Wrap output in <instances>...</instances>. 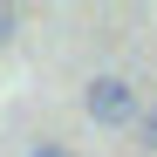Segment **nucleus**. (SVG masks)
Instances as JSON below:
<instances>
[{
  "instance_id": "nucleus-4",
  "label": "nucleus",
  "mask_w": 157,
  "mask_h": 157,
  "mask_svg": "<svg viewBox=\"0 0 157 157\" xmlns=\"http://www.w3.org/2000/svg\"><path fill=\"white\" fill-rule=\"evenodd\" d=\"M14 34V7H0V41H7Z\"/></svg>"
},
{
  "instance_id": "nucleus-2",
  "label": "nucleus",
  "mask_w": 157,
  "mask_h": 157,
  "mask_svg": "<svg viewBox=\"0 0 157 157\" xmlns=\"http://www.w3.org/2000/svg\"><path fill=\"white\" fill-rule=\"evenodd\" d=\"M28 157H75V150H68V144H34Z\"/></svg>"
},
{
  "instance_id": "nucleus-3",
  "label": "nucleus",
  "mask_w": 157,
  "mask_h": 157,
  "mask_svg": "<svg viewBox=\"0 0 157 157\" xmlns=\"http://www.w3.org/2000/svg\"><path fill=\"white\" fill-rule=\"evenodd\" d=\"M137 123H144V144L157 150V109H150V116H137Z\"/></svg>"
},
{
  "instance_id": "nucleus-1",
  "label": "nucleus",
  "mask_w": 157,
  "mask_h": 157,
  "mask_svg": "<svg viewBox=\"0 0 157 157\" xmlns=\"http://www.w3.org/2000/svg\"><path fill=\"white\" fill-rule=\"evenodd\" d=\"M89 116H96L102 130L137 123V89H130L123 75H96V82H89Z\"/></svg>"
}]
</instances>
